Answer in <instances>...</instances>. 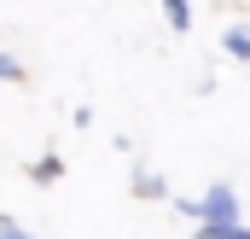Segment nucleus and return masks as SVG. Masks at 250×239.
<instances>
[{"label": "nucleus", "instance_id": "obj_4", "mask_svg": "<svg viewBox=\"0 0 250 239\" xmlns=\"http://www.w3.org/2000/svg\"><path fill=\"white\" fill-rule=\"evenodd\" d=\"M29 175H35V187H53V181L64 175V164H59V158H53V152H47V158H41V164H35Z\"/></svg>", "mask_w": 250, "mask_h": 239}, {"label": "nucleus", "instance_id": "obj_8", "mask_svg": "<svg viewBox=\"0 0 250 239\" xmlns=\"http://www.w3.org/2000/svg\"><path fill=\"white\" fill-rule=\"evenodd\" d=\"M0 239H35V234H29V228H18L12 216H0Z\"/></svg>", "mask_w": 250, "mask_h": 239}, {"label": "nucleus", "instance_id": "obj_3", "mask_svg": "<svg viewBox=\"0 0 250 239\" xmlns=\"http://www.w3.org/2000/svg\"><path fill=\"white\" fill-rule=\"evenodd\" d=\"M163 18H169L175 35H187V29H192V6H187V0H163Z\"/></svg>", "mask_w": 250, "mask_h": 239}, {"label": "nucleus", "instance_id": "obj_7", "mask_svg": "<svg viewBox=\"0 0 250 239\" xmlns=\"http://www.w3.org/2000/svg\"><path fill=\"white\" fill-rule=\"evenodd\" d=\"M0 82H23V64L12 59V53H0Z\"/></svg>", "mask_w": 250, "mask_h": 239}, {"label": "nucleus", "instance_id": "obj_1", "mask_svg": "<svg viewBox=\"0 0 250 239\" xmlns=\"http://www.w3.org/2000/svg\"><path fill=\"white\" fill-rule=\"evenodd\" d=\"M227 222H239V192L227 181H209L198 198V228H227Z\"/></svg>", "mask_w": 250, "mask_h": 239}, {"label": "nucleus", "instance_id": "obj_2", "mask_svg": "<svg viewBox=\"0 0 250 239\" xmlns=\"http://www.w3.org/2000/svg\"><path fill=\"white\" fill-rule=\"evenodd\" d=\"M134 192H140V198H169V181L151 175V169H134Z\"/></svg>", "mask_w": 250, "mask_h": 239}, {"label": "nucleus", "instance_id": "obj_5", "mask_svg": "<svg viewBox=\"0 0 250 239\" xmlns=\"http://www.w3.org/2000/svg\"><path fill=\"white\" fill-rule=\"evenodd\" d=\"M198 239H250V228L245 222H227V228H192Z\"/></svg>", "mask_w": 250, "mask_h": 239}, {"label": "nucleus", "instance_id": "obj_6", "mask_svg": "<svg viewBox=\"0 0 250 239\" xmlns=\"http://www.w3.org/2000/svg\"><path fill=\"white\" fill-rule=\"evenodd\" d=\"M221 47H227L233 59H250V29H227V35H221Z\"/></svg>", "mask_w": 250, "mask_h": 239}]
</instances>
